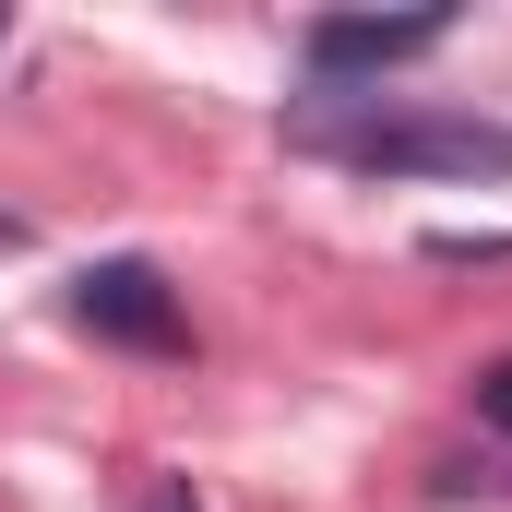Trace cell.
<instances>
[{"label": "cell", "instance_id": "obj_1", "mask_svg": "<svg viewBox=\"0 0 512 512\" xmlns=\"http://www.w3.org/2000/svg\"><path fill=\"white\" fill-rule=\"evenodd\" d=\"M286 143L358 179H512V120L477 108H393V96H298Z\"/></svg>", "mask_w": 512, "mask_h": 512}, {"label": "cell", "instance_id": "obj_2", "mask_svg": "<svg viewBox=\"0 0 512 512\" xmlns=\"http://www.w3.org/2000/svg\"><path fill=\"white\" fill-rule=\"evenodd\" d=\"M72 322L96 346H131V358H191V310L155 262H84L72 274Z\"/></svg>", "mask_w": 512, "mask_h": 512}, {"label": "cell", "instance_id": "obj_3", "mask_svg": "<svg viewBox=\"0 0 512 512\" xmlns=\"http://www.w3.org/2000/svg\"><path fill=\"white\" fill-rule=\"evenodd\" d=\"M441 36H453V12H310L298 60H310L322 96H346V84H382V72H405V60H429Z\"/></svg>", "mask_w": 512, "mask_h": 512}, {"label": "cell", "instance_id": "obj_4", "mask_svg": "<svg viewBox=\"0 0 512 512\" xmlns=\"http://www.w3.org/2000/svg\"><path fill=\"white\" fill-rule=\"evenodd\" d=\"M477 429H512V358L477 370Z\"/></svg>", "mask_w": 512, "mask_h": 512}, {"label": "cell", "instance_id": "obj_5", "mask_svg": "<svg viewBox=\"0 0 512 512\" xmlns=\"http://www.w3.org/2000/svg\"><path fill=\"white\" fill-rule=\"evenodd\" d=\"M143 512H191V489H155V501H143Z\"/></svg>", "mask_w": 512, "mask_h": 512}, {"label": "cell", "instance_id": "obj_6", "mask_svg": "<svg viewBox=\"0 0 512 512\" xmlns=\"http://www.w3.org/2000/svg\"><path fill=\"white\" fill-rule=\"evenodd\" d=\"M0 251H24V215H0Z\"/></svg>", "mask_w": 512, "mask_h": 512}, {"label": "cell", "instance_id": "obj_7", "mask_svg": "<svg viewBox=\"0 0 512 512\" xmlns=\"http://www.w3.org/2000/svg\"><path fill=\"white\" fill-rule=\"evenodd\" d=\"M0 48H12V12H0Z\"/></svg>", "mask_w": 512, "mask_h": 512}]
</instances>
